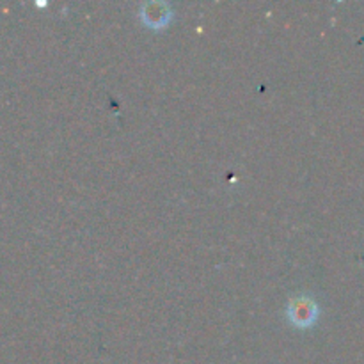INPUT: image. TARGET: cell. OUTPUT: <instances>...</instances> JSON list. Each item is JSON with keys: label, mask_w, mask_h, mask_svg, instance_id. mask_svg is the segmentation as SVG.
Here are the masks:
<instances>
[{"label": "cell", "mask_w": 364, "mask_h": 364, "mask_svg": "<svg viewBox=\"0 0 364 364\" xmlns=\"http://www.w3.org/2000/svg\"><path fill=\"white\" fill-rule=\"evenodd\" d=\"M318 304L309 295H295L290 299L287 308V316L297 329H309L318 320Z\"/></svg>", "instance_id": "obj_1"}, {"label": "cell", "mask_w": 364, "mask_h": 364, "mask_svg": "<svg viewBox=\"0 0 364 364\" xmlns=\"http://www.w3.org/2000/svg\"><path fill=\"white\" fill-rule=\"evenodd\" d=\"M141 20L153 31H162L173 20V7L166 2H148L141 7Z\"/></svg>", "instance_id": "obj_2"}]
</instances>
